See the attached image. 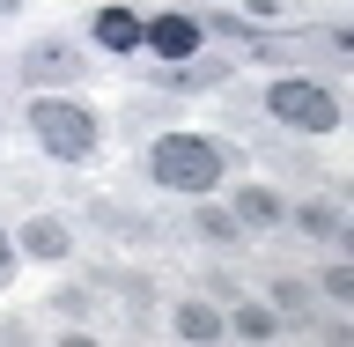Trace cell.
I'll return each mask as SVG.
<instances>
[{
  "label": "cell",
  "mask_w": 354,
  "mask_h": 347,
  "mask_svg": "<svg viewBox=\"0 0 354 347\" xmlns=\"http://www.w3.org/2000/svg\"><path fill=\"white\" fill-rule=\"evenodd\" d=\"M82 74V60L66 52L59 37H44V44H30V60H22V82H37V89H52V82H74Z\"/></svg>",
  "instance_id": "obj_5"
},
{
  "label": "cell",
  "mask_w": 354,
  "mask_h": 347,
  "mask_svg": "<svg viewBox=\"0 0 354 347\" xmlns=\"http://www.w3.org/2000/svg\"><path fill=\"white\" fill-rule=\"evenodd\" d=\"M236 222H259L266 229V222H288V207L266 193V185H236Z\"/></svg>",
  "instance_id": "obj_9"
},
{
  "label": "cell",
  "mask_w": 354,
  "mask_h": 347,
  "mask_svg": "<svg viewBox=\"0 0 354 347\" xmlns=\"http://www.w3.org/2000/svg\"><path fill=\"white\" fill-rule=\"evenodd\" d=\"M30 133H37V148L59 155V163H88V155H96V111L66 104V96H37V104H30Z\"/></svg>",
  "instance_id": "obj_2"
},
{
  "label": "cell",
  "mask_w": 354,
  "mask_h": 347,
  "mask_svg": "<svg viewBox=\"0 0 354 347\" xmlns=\"http://www.w3.org/2000/svg\"><path fill=\"white\" fill-rule=\"evenodd\" d=\"M310 310V288L303 281H273V318H303Z\"/></svg>",
  "instance_id": "obj_13"
},
{
  "label": "cell",
  "mask_w": 354,
  "mask_h": 347,
  "mask_svg": "<svg viewBox=\"0 0 354 347\" xmlns=\"http://www.w3.org/2000/svg\"><path fill=\"white\" fill-rule=\"evenodd\" d=\"M66 222H52V215H37L30 222V229H22V251H30V259H66Z\"/></svg>",
  "instance_id": "obj_8"
},
{
  "label": "cell",
  "mask_w": 354,
  "mask_h": 347,
  "mask_svg": "<svg viewBox=\"0 0 354 347\" xmlns=\"http://www.w3.org/2000/svg\"><path fill=\"white\" fill-rule=\"evenodd\" d=\"M229 332H236V340H273V332H281V318H273L266 303H236V318H229Z\"/></svg>",
  "instance_id": "obj_10"
},
{
  "label": "cell",
  "mask_w": 354,
  "mask_h": 347,
  "mask_svg": "<svg viewBox=\"0 0 354 347\" xmlns=\"http://www.w3.org/2000/svg\"><path fill=\"white\" fill-rule=\"evenodd\" d=\"M266 111L288 118L295 133H332V126H339V96H332L325 82H303V74H288V82L266 89Z\"/></svg>",
  "instance_id": "obj_3"
},
{
  "label": "cell",
  "mask_w": 354,
  "mask_h": 347,
  "mask_svg": "<svg viewBox=\"0 0 354 347\" xmlns=\"http://www.w3.org/2000/svg\"><path fill=\"white\" fill-rule=\"evenodd\" d=\"M140 44H155V60H192L199 22L192 15H155V22H140Z\"/></svg>",
  "instance_id": "obj_4"
},
{
  "label": "cell",
  "mask_w": 354,
  "mask_h": 347,
  "mask_svg": "<svg viewBox=\"0 0 354 347\" xmlns=\"http://www.w3.org/2000/svg\"><path fill=\"white\" fill-rule=\"evenodd\" d=\"M96 44L126 60L133 44H140V15H133V8H104V15H96Z\"/></svg>",
  "instance_id": "obj_6"
},
{
  "label": "cell",
  "mask_w": 354,
  "mask_h": 347,
  "mask_svg": "<svg viewBox=\"0 0 354 347\" xmlns=\"http://www.w3.org/2000/svg\"><path fill=\"white\" fill-rule=\"evenodd\" d=\"M295 229L303 237H339V207H325V199L317 207H295Z\"/></svg>",
  "instance_id": "obj_11"
},
{
  "label": "cell",
  "mask_w": 354,
  "mask_h": 347,
  "mask_svg": "<svg viewBox=\"0 0 354 347\" xmlns=\"http://www.w3.org/2000/svg\"><path fill=\"white\" fill-rule=\"evenodd\" d=\"M8 8H15V0H0V15H8Z\"/></svg>",
  "instance_id": "obj_15"
},
{
  "label": "cell",
  "mask_w": 354,
  "mask_h": 347,
  "mask_svg": "<svg viewBox=\"0 0 354 347\" xmlns=\"http://www.w3.org/2000/svg\"><path fill=\"white\" fill-rule=\"evenodd\" d=\"M148 177L162 185V193H214L221 177H229V148L221 141H207V133H162L148 148Z\"/></svg>",
  "instance_id": "obj_1"
},
{
  "label": "cell",
  "mask_w": 354,
  "mask_h": 347,
  "mask_svg": "<svg viewBox=\"0 0 354 347\" xmlns=\"http://www.w3.org/2000/svg\"><path fill=\"white\" fill-rule=\"evenodd\" d=\"M199 237H214V244H236V237H243V222L229 215V207H199Z\"/></svg>",
  "instance_id": "obj_12"
},
{
  "label": "cell",
  "mask_w": 354,
  "mask_h": 347,
  "mask_svg": "<svg viewBox=\"0 0 354 347\" xmlns=\"http://www.w3.org/2000/svg\"><path fill=\"white\" fill-rule=\"evenodd\" d=\"M8 274H15V244L0 237V288H8Z\"/></svg>",
  "instance_id": "obj_14"
},
{
  "label": "cell",
  "mask_w": 354,
  "mask_h": 347,
  "mask_svg": "<svg viewBox=\"0 0 354 347\" xmlns=\"http://www.w3.org/2000/svg\"><path fill=\"white\" fill-rule=\"evenodd\" d=\"M221 332H229V318H221L214 303H177V340L207 347V340H221Z\"/></svg>",
  "instance_id": "obj_7"
}]
</instances>
